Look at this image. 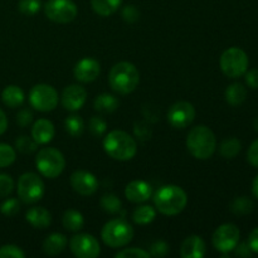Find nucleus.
Instances as JSON below:
<instances>
[{
    "label": "nucleus",
    "instance_id": "obj_29",
    "mask_svg": "<svg viewBox=\"0 0 258 258\" xmlns=\"http://www.w3.org/2000/svg\"><path fill=\"white\" fill-rule=\"evenodd\" d=\"M64 127L66 131H67L72 138H80L83 134V130H85V122H83L81 116L71 115L66 118Z\"/></svg>",
    "mask_w": 258,
    "mask_h": 258
},
{
    "label": "nucleus",
    "instance_id": "obj_21",
    "mask_svg": "<svg viewBox=\"0 0 258 258\" xmlns=\"http://www.w3.org/2000/svg\"><path fill=\"white\" fill-rule=\"evenodd\" d=\"M68 239L62 233H52L43 242V252L48 256H57L67 247Z\"/></svg>",
    "mask_w": 258,
    "mask_h": 258
},
{
    "label": "nucleus",
    "instance_id": "obj_35",
    "mask_svg": "<svg viewBox=\"0 0 258 258\" xmlns=\"http://www.w3.org/2000/svg\"><path fill=\"white\" fill-rule=\"evenodd\" d=\"M88 126H90L91 134H92L93 136H96V138L102 136L103 134L106 133V130H107V123H106V121L103 120V118L98 117V116L91 117Z\"/></svg>",
    "mask_w": 258,
    "mask_h": 258
},
{
    "label": "nucleus",
    "instance_id": "obj_41",
    "mask_svg": "<svg viewBox=\"0 0 258 258\" xmlns=\"http://www.w3.org/2000/svg\"><path fill=\"white\" fill-rule=\"evenodd\" d=\"M122 17L127 23H135L140 18V12H139L135 5H127L122 10Z\"/></svg>",
    "mask_w": 258,
    "mask_h": 258
},
{
    "label": "nucleus",
    "instance_id": "obj_30",
    "mask_svg": "<svg viewBox=\"0 0 258 258\" xmlns=\"http://www.w3.org/2000/svg\"><path fill=\"white\" fill-rule=\"evenodd\" d=\"M254 208V204L248 197H238L231 203V211L237 216H247Z\"/></svg>",
    "mask_w": 258,
    "mask_h": 258
},
{
    "label": "nucleus",
    "instance_id": "obj_22",
    "mask_svg": "<svg viewBox=\"0 0 258 258\" xmlns=\"http://www.w3.org/2000/svg\"><path fill=\"white\" fill-rule=\"evenodd\" d=\"M2 100L5 106L10 108L19 107L24 102V92L18 86H8L3 90Z\"/></svg>",
    "mask_w": 258,
    "mask_h": 258
},
{
    "label": "nucleus",
    "instance_id": "obj_7",
    "mask_svg": "<svg viewBox=\"0 0 258 258\" xmlns=\"http://www.w3.org/2000/svg\"><path fill=\"white\" fill-rule=\"evenodd\" d=\"M221 70L227 77L238 78L247 72L248 68V57L243 49L237 47L228 48L224 50L219 59Z\"/></svg>",
    "mask_w": 258,
    "mask_h": 258
},
{
    "label": "nucleus",
    "instance_id": "obj_9",
    "mask_svg": "<svg viewBox=\"0 0 258 258\" xmlns=\"http://www.w3.org/2000/svg\"><path fill=\"white\" fill-rule=\"evenodd\" d=\"M29 102L40 112L53 111L58 105V92L49 85H35L29 92Z\"/></svg>",
    "mask_w": 258,
    "mask_h": 258
},
{
    "label": "nucleus",
    "instance_id": "obj_46",
    "mask_svg": "<svg viewBox=\"0 0 258 258\" xmlns=\"http://www.w3.org/2000/svg\"><path fill=\"white\" fill-rule=\"evenodd\" d=\"M248 244L249 247H251L252 252H256V253H258V228L253 229V231L251 232V234H249Z\"/></svg>",
    "mask_w": 258,
    "mask_h": 258
},
{
    "label": "nucleus",
    "instance_id": "obj_26",
    "mask_svg": "<svg viewBox=\"0 0 258 258\" xmlns=\"http://www.w3.org/2000/svg\"><path fill=\"white\" fill-rule=\"evenodd\" d=\"M122 0H91V5L95 13L101 17H110L117 12Z\"/></svg>",
    "mask_w": 258,
    "mask_h": 258
},
{
    "label": "nucleus",
    "instance_id": "obj_6",
    "mask_svg": "<svg viewBox=\"0 0 258 258\" xmlns=\"http://www.w3.org/2000/svg\"><path fill=\"white\" fill-rule=\"evenodd\" d=\"M35 165L39 173L48 179H54L63 173L66 159L59 150L54 148H43L38 151Z\"/></svg>",
    "mask_w": 258,
    "mask_h": 258
},
{
    "label": "nucleus",
    "instance_id": "obj_42",
    "mask_svg": "<svg viewBox=\"0 0 258 258\" xmlns=\"http://www.w3.org/2000/svg\"><path fill=\"white\" fill-rule=\"evenodd\" d=\"M32 121H33L32 111L24 108V110H22L18 112L17 123L20 126V127H25V126L30 125V122H32Z\"/></svg>",
    "mask_w": 258,
    "mask_h": 258
},
{
    "label": "nucleus",
    "instance_id": "obj_40",
    "mask_svg": "<svg viewBox=\"0 0 258 258\" xmlns=\"http://www.w3.org/2000/svg\"><path fill=\"white\" fill-rule=\"evenodd\" d=\"M169 252V246L164 241H156L150 247V256L153 257H165Z\"/></svg>",
    "mask_w": 258,
    "mask_h": 258
},
{
    "label": "nucleus",
    "instance_id": "obj_44",
    "mask_svg": "<svg viewBox=\"0 0 258 258\" xmlns=\"http://www.w3.org/2000/svg\"><path fill=\"white\" fill-rule=\"evenodd\" d=\"M234 253L238 257H251L252 256V249L248 243H239L237 244L234 248Z\"/></svg>",
    "mask_w": 258,
    "mask_h": 258
},
{
    "label": "nucleus",
    "instance_id": "obj_3",
    "mask_svg": "<svg viewBox=\"0 0 258 258\" xmlns=\"http://www.w3.org/2000/svg\"><path fill=\"white\" fill-rule=\"evenodd\" d=\"M154 204L160 213L176 216L181 213L188 204V196L178 185H164L154 196Z\"/></svg>",
    "mask_w": 258,
    "mask_h": 258
},
{
    "label": "nucleus",
    "instance_id": "obj_24",
    "mask_svg": "<svg viewBox=\"0 0 258 258\" xmlns=\"http://www.w3.org/2000/svg\"><path fill=\"white\" fill-rule=\"evenodd\" d=\"M247 97V90L242 83H232L226 90V100L231 106H239Z\"/></svg>",
    "mask_w": 258,
    "mask_h": 258
},
{
    "label": "nucleus",
    "instance_id": "obj_45",
    "mask_svg": "<svg viewBox=\"0 0 258 258\" xmlns=\"http://www.w3.org/2000/svg\"><path fill=\"white\" fill-rule=\"evenodd\" d=\"M246 82L251 88H258V70H251L246 72Z\"/></svg>",
    "mask_w": 258,
    "mask_h": 258
},
{
    "label": "nucleus",
    "instance_id": "obj_11",
    "mask_svg": "<svg viewBox=\"0 0 258 258\" xmlns=\"http://www.w3.org/2000/svg\"><path fill=\"white\" fill-rule=\"evenodd\" d=\"M239 237H241V233H239L238 227L236 224L226 223L216 229L212 242L217 251L222 253H229L239 243Z\"/></svg>",
    "mask_w": 258,
    "mask_h": 258
},
{
    "label": "nucleus",
    "instance_id": "obj_17",
    "mask_svg": "<svg viewBox=\"0 0 258 258\" xmlns=\"http://www.w3.org/2000/svg\"><path fill=\"white\" fill-rule=\"evenodd\" d=\"M151 194H153L151 185L144 180L131 181L125 188L126 198L133 203H144L150 199Z\"/></svg>",
    "mask_w": 258,
    "mask_h": 258
},
{
    "label": "nucleus",
    "instance_id": "obj_1",
    "mask_svg": "<svg viewBox=\"0 0 258 258\" xmlns=\"http://www.w3.org/2000/svg\"><path fill=\"white\" fill-rule=\"evenodd\" d=\"M186 148L189 153L199 160L212 158L217 148V139L208 126L199 125L191 128L186 136Z\"/></svg>",
    "mask_w": 258,
    "mask_h": 258
},
{
    "label": "nucleus",
    "instance_id": "obj_16",
    "mask_svg": "<svg viewBox=\"0 0 258 258\" xmlns=\"http://www.w3.org/2000/svg\"><path fill=\"white\" fill-rule=\"evenodd\" d=\"M100 63L93 59V58H83V59H81L75 66V71H73L76 80L83 83L93 82L100 76Z\"/></svg>",
    "mask_w": 258,
    "mask_h": 258
},
{
    "label": "nucleus",
    "instance_id": "obj_8",
    "mask_svg": "<svg viewBox=\"0 0 258 258\" xmlns=\"http://www.w3.org/2000/svg\"><path fill=\"white\" fill-rule=\"evenodd\" d=\"M45 193L44 183L35 173H25L18 180V196L25 204L39 202Z\"/></svg>",
    "mask_w": 258,
    "mask_h": 258
},
{
    "label": "nucleus",
    "instance_id": "obj_37",
    "mask_svg": "<svg viewBox=\"0 0 258 258\" xmlns=\"http://www.w3.org/2000/svg\"><path fill=\"white\" fill-rule=\"evenodd\" d=\"M25 253L20 247L14 244H5L0 247V258H24Z\"/></svg>",
    "mask_w": 258,
    "mask_h": 258
},
{
    "label": "nucleus",
    "instance_id": "obj_19",
    "mask_svg": "<svg viewBox=\"0 0 258 258\" xmlns=\"http://www.w3.org/2000/svg\"><path fill=\"white\" fill-rule=\"evenodd\" d=\"M55 134L54 125L47 118H39L32 127V138L37 144L44 145L53 140Z\"/></svg>",
    "mask_w": 258,
    "mask_h": 258
},
{
    "label": "nucleus",
    "instance_id": "obj_10",
    "mask_svg": "<svg viewBox=\"0 0 258 258\" xmlns=\"http://www.w3.org/2000/svg\"><path fill=\"white\" fill-rule=\"evenodd\" d=\"M44 13L52 22L66 24L77 17V5L72 0H48L44 5Z\"/></svg>",
    "mask_w": 258,
    "mask_h": 258
},
{
    "label": "nucleus",
    "instance_id": "obj_38",
    "mask_svg": "<svg viewBox=\"0 0 258 258\" xmlns=\"http://www.w3.org/2000/svg\"><path fill=\"white\" fill-rule=\"evenodd\" d=\"M116 257L117 258H149L150 257V253L143 248H136V247H133V248H125L122 249V251L117 252V253H116Z\"/></svg>",
    "mask_w": 258,
    "mask_h": 258
},
{
    "label": "nucleus",
    "instance_id": "obj_25",
    "mask_svg": "<svg viewBox=\"0 0 258 258\" xmlns=\"http://www.w3.org/2000/svg\"><path fill=\"white\" fill-rule=\"evenodd\" d=\"M63 227L70 232H78L83 228L85 224V218L82 214L75 209H68L63 214Z\"/></svg>",
    "mask_w": 258,
    "mask_h": 258
},
{
    "label": "nucleus",
    "instance_id": "obj_23",
    "mask_svg": "<svg viewBox=\"0 0 258 258\" xmlns=\"http://www.w3.org/2000/svg\"><path fill=\"white\" fill-rule=\"evenodd\" d=\"M93 106H95V110L101 113H112L118 108L120 101L116 96L110 95V93H102L95 98Z\"/></svg>",
    "mask_w": 258,
    "mask_h": 258
},
{
    "label": "nucleus",
    "instance_id": "obj_34",
    "mask_svg": "<svg viewBox=\"0 0 258 258\" xmlns=\"http://www.w3.org/2000/svg\"><path fill=\"white\" fill-rule=\"evenodd\" d=\"M38 144L33 140V138L30 139L29 136H20L15 141V148L23 154H32L33 151L37 150Z\"/></svg>",
    "mask_w": 258,
    "mask_h": 258
},
{
    "label": "nucleus",
    "instance_id": "obj_28",
    "mask_svg": "<svg viewBox=\"0 0 258 258\" xmlns=\"http://www.w3.org/2000/svg\"><path fill=\"white\" fill-rule=\"evenodd\" d=\"M156 211L150 206H141L136 208L133 213V221L136 224H149L155 219Z\"/></svg>",
    "mask_w": 258,
    "mask_h": 258
},
{
    "label": "nucleus",
    "instance_id": "obj_12",
    "mask_svg": "<svg viewBox=\"0 0 258 258\" xmlns=\"http://www.w3.org/2000/svg\"><path fill=\"white\" fill-rule=\"evenodd\" d=\"M70 248L78 258H96L100 256L101 247L97 239L88 233L76 234L71 238Z\"/></svg>",
    "mask_w": 258,
    "mask_h": 258
},
{
    "label": "nucleus",
    "instance_id": "obj_32",
    "mask_svg": "<svg viewBox=\"0 0 258 258\" xmlns=\"http://www.w3.org/2000/svg\"><path fill=\"white\" fill-rule=\"evenodd\" d=\"M17 159L15 150L8 144H0V168L12 165Z\"/></svg>",
    "mask_w": 258,
    "mask_h": 258
},
{
    "label": "nucleus",
    "instance_id": "obj_2",
    "mask_svg": "<svg viewBox=\"0 0 258 258\" xmlns=\"http://www.w3.org/2000/svg\"><path fill=\"white\" fill-rule=\"evenodd\" d=\"M106 154L115 160H131L138 153V144L131 135L122 130H113L103 140Z\"/></svg>",
    "mask_w": 258,
    "mask_h": 258
},
{
    "label": "nucleus",
    "instance_id": "obj_31",
    "mask_svg": "<svg viewBox=\"0 0 258 258\" xmlns=\"http://www.w3.org/2000/svg\"><path fill=\"white\" fill-rule=\"evenodd\" d=\"M100 206L106 213L113 214L120 212L122 203H121V201L118 199L117 196L108 193V194H105V196H102V198H101L100 201Z\"/></svg>",
    "mask_w": 258,
    "mask_h": 258
},
{
    "label": "nucleus",
    "instance_id": "obj_39",
    "mask_svg": "<svg viewBox=\"0 0 258 258\" xmlns=\"http://www.w3.org/2000/svg\"><path fill=\"white\" fill-rule=\"evenodd\" d=\"M14 189V180L8 174H0V198L10 196Z\"/></svg>",
    "mask_w": 258,
    "mask_h": 258
},
{
    "label": "nucleus",
    "instance_id": "obj_27",
    "mask_svg": "<svg viewBox=\"0 0 258 258\" xmlns=\"http://www.w3.org/2000/svg\"><path fill=\"white\" fill-rule=\"evenodd\" d=\"M241 141L236 138H228L226 140L222 141L221 148H219V153L223 158L226 159H233L241 151Z\"/></svg>",
    "mask_w": 258,
    "mask_h": 258
},
{
    "label": "nucleus",
    "instance_id": "obj_49",
    "mask_svg": "<svg viewBox=\"0 0 258 258\" xmlns=\"http://www.w3.org/2000/svg\"><path fill=\"white\" fill-rule=\"evenodd\" d=\"M253 126H254V128H256V130L258 131V116H257V118H256V120H254V123H253Z\"/></svg>",
    "mask_w": 258,
    "mask_h": 258
},
{
    "label": "nucleus",
    "instance_id": "obj_48",
    "mask_svg": "<svg viewBox=\"0 0 258 258\" xmlns=\"http://www.w3.org/2000/svg\"><path fill=\"white\" fill-rule=\"evenodd\" d=\"M252 191H253L254 197L258 198V175L254 178L253 180V184H252Z\"/></svg>",
    "mask_w": 258,
    "mask_h": 258
},
{
    "label": "nucleus",
    "instance_id": "obj_47",
    "mask_svg": "<svg viewBox=\"0 0 258 258\" xmlns=\"http://www.w3.org/2000/svg\"><path fill=\"white\" fill-rule=\"evenodd\" d=\"M8 128V118L7 116H5L4 111L0 108V135H3V134L7 131Z\"/></svg>",
    "mask_w": 258,
    "mask_h": 258
},
{
    "label": "nucleus",
    "instance_id": "obj_33",
    "mask_svg": "<svg viewBox=\"0 0 258 258\" xmlns=\"http://www.w3.org/2000/svg\"><path fill=\"white\" fill-rule=\"evenodd\" d=\"M42 7V3L40 0H20L19 4H18V9L22 14L28 15V17H32L35 15L40 10Z\"/></svg>",
    "mask_w": 258,
    "mask_h": 258
},
{
    "label": "nucleus",
    "instance_id": "obj_18",
    "mask_svg": "<svg viewBox=\"0 0 258 258\" xmlns=\"http://www.w3.org/2000/svg\"><path fill=\"white\" fill-rule=\"evenodd\" d=\"M207 246L199 236H190L181 243L180 256L183 258H202L206 256Z\"/></svg>",
    "mask_w": 258,
    "mask_h": 258
},
{
    "label": "nucleus",
    "instance_id": "obj_5",
    "mask_svg": "<svg viewBox=\"0 0 258 258\" xmlns=\"http://www.w3.org/2000/svg\"><path fill=\"white\" fill-rule=\"evenodd\" d=\"M101 237L106 246L111 248H121V247L127 246L133 241L134 228L125 219H111L103 226Z\"/></svg>",
    "mask_w": 258,
    "mask_h": 258
},
{
    "label": "nucleus",
    "instance_id": "obj_36",
    "mask_svg": "<svg viewBox=\"0 0 258 258\" xmlns=\"http://www.w3.org/2000/svg\"><path fill=\"white\" fill-rule=\"evenodd\" d=\"M19 211H20V203L19 201L15 198L7 199V201L3 202L2 206H0V212H2L4 216H8V217L15 216Z\"/></svg>",
    "mask_w": 258,
    "mask_h": 258
},
{
    "label": "nucleus",
    "instance_id": "obj_14",
    "mask_svg": "<svg viewBox=\"0 0 258 258\" xmlns=\"http://www.w3.org/2000/svg\"><path fill=\"white\" fill-rule=\"evenodd\" d=\"M71 185L80 196H92L98 189V180L92 173L86 170H76L71 175Z\"/></svg>",
    "mask_w": 258,
    "mask_h": 258
},
{
    "label": "nucleus",
    "instance_id": "obj_13",
    "mask_svg": "<svg viewBox=\"0 0 258 258\" xmlns=\"http://www.w3.org/2000/svg\"><path fill=\"white\" fill-rule=\"evenodd\" d=\"M196 118V108L190 102L179 101L175 102L168 111V121L173 127L185 128Z\"/></svg>",
    "mask_w": 258,
    "mask_h": 258
},
{
    "label": "nucleus",
    "instance_id": "obj_15",
    "mask_svg": "<svg viewBox=\"0 0 258 258\" xmlns=\"http://www.w3.org/2000/svg\"><path fill=\"white\" fill-rule=\"evenodd\" d=\"M87 100V92L80 85H71L63 90L62 105L68 111H78L83 107Z\"/></svg>",
    "mask_w": 258,
    "mask_h": 258
},
{
    "label": "nucleus",
    "instance_id": "obj_20",
    "mask_svg": "<svg viewBox=\"0 0 258 258\" xmlns=\"http://www.w3.org/2000/svg\"><path fill=\"white\" fill-rule=\"evenodd\" d=\"M25 219L32 227L37 229H45L52 223V216L48 209L43 207H33L25 214Z\"/></svg>",
    "mask_w": 258,
    "mask_h": 258
},
{
    "label": "nucleus",
    "instance_id": "obj_4",
    "mask_svg": "<svg viewBox=\"0 0 258 258\" xmlns=\"http://www.w3.org/2000/svg\"><path fill=\"white\" fill-rule=\"evenodd\" d=\"M140 82L139 70L130 62H118L111 68L108 83L115 92L127 95L136 90Z\"/></svg>",
    "mask_w": 258,
    "mask_h": 258
},
{
    "label": "nucleus",
    "instance_id": "obj_43",
    "mask_svg": "<svg viewBox=\"0 0 258 258\" xmlns=\"http://www.w3.org/2000/svg\"><path fill=\"white\" fill-rule=\"evenodd\" d=\"M247 159L252 166L258 168V139L249 146L248 151H247Z\"/></svg>",
    "mask_w": 258,
    "mask_h": 258
}]
</instances>
